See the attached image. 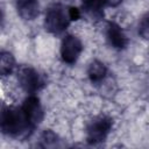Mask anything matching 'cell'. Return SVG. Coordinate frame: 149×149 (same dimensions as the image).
Masks as SVG:
<instances>
[{
	"mask_svg": "<svg viewBox=\"0 0 149 149\" xmlns=\"http://www.w3.org/2000/svg\"><path fill=\"white\" fill-rule=\"evenodd\" d=\"M121 1L122 0H101L104 6H112V7L118 6L119 3H121Z\"/></svg>",
	"mask_w": 149,
	"mask_h": 149,
	"instance_id": "5bb4252c",
	"label": "cell"
},
{
	"mask_svg": "<svg viewBox=\"0 0 149 149\" xmlns=\"http://www.w3.org/2000/svg\"><path fill=\"white\" fill-rule=\"evenodd\" d=\"M17 79L22 88L28 93H34L43 86V79L40 73L30 66H22L17 72Z\"/></svg>",
	"mask_w": 149,
	"mask_h": 149,
	"instance_id": "277c9868",
	"label": "cell"
},
{
	"mask_svg": "<svg viewBox=\"0 0 149 149\" xmlns=\"http://www.w3.org/2000/svg\"><path fill=\"white\" fill-rule=\"evenodd\" d=\"M1 21H2V15H1V12H0V24H1Z\"/></svg>",
	"mask_w": 149,
	"mask_h": 149,
	"instance_id": "9a60e30c",
	"label": "cell"
},
{
	"mask_svg": "<svg viewBox=\"0 0 149 149\" xmlns=\"http://www.w3.org/2000/svg\"><path fill=\"white\" fill-rule=\"evenodd\" d=\"M112 128V119L107 116H100L97 120L92 121L91 125L87 127V142L91 144H95L102 142L107 134Z\"/></svg>",
	"mask_w": 149,
	"mask_h": 149,
	"instance_id": "3957f363",
	"label": "cell"
},
{
	"mask_svg": "<svg viewBox=\"0 0 149 149\" xmlns=\"http://www.w3.org/2000/svg\"><path fill=\"white\" fill-rule=\"evenodd\" d=\"M107 38L115 49H123L127 45V36L122 31L121 27L115 22H108L107 24Z\"/></svg>",
	"mask_w": 149,
	"mask_h": 149,
	"instance_id": "52a82bcc",
	"label": "cell"
},
{
	"mask_svg": "<svg viewBox=\"0 0 149 149\" xmlns=\"http://www.w3.org/2000/svg\"><path fill=\"white\" fill-rule=\"evenodd\" d=\"M33 127L28 123L22 109L0 107V132L9 136H22Z\"/></svg>",
	"mask_w": 149,
	"mask_h": 149,
	"instance_id": "6da1fadb",
	"label": "cell"
},
{
	"mask_svg": "<svg viewBox=\"0 0 149 149\" xmlns=\"http://www.w3.org/2000/svg\"><path fill=\"white\" fill-rule=\"evenodd\" d=\"M21 109H22L28 123L31 127H35L36 125H38L43 119L42 106L40 104L38 98H36L34 95H30L24 100Z\"/></svg>",
	"mask_w": 149,
	"mask_h": 149,
	"instance_id": "8992f818",
	"label": "cell"
},
{
	"mask_svg": "<svg viewBox=\"0 0 149 149\" xmlns=\"http://www.w3.org/2000/svg\"><path fill=\"white\" fill-rule=\"evenodd\" d=\"M139 31H140V34H141L144 38H147V36H148V17H147V16H144V17L142 19V21L140 22Z\"/></svg>",
	"mask_w": 149,
	"mask_h": 149,
	"instance_id": "7c38bea8",
	"label": "cell"
},
{
	"mask_svg": "<svg viewBox=\"0 0 149 149\" xmlns=\"http://www.w3.org/2000/svg\"><path fill=\"white\" fill-rule=\"evenodd\" d=\"M81 49H83V45H81V42L79 41V38L73 35H68L62 41L61 56L64 62L72 64L78 59V57L81 52Z\"/></svg>",
	"mask_w": 149,
	"mask_h": 149,
	"instance_id": "5b68a950",
	"label": "cell"
},
{
	"mask_svg": "<svg viewBox=\"0 0 149 149\" xmlns=\"http://www.w3.org/2000/svg\"><path fill=\"white\" fill-rule=\"evenodd\" d=\"M15 66V61L12 54L7 51H0V74H9Z\"/></svg>",
	"mask_w": 149,
	"mask_h": 149,
	"instance_id": "8fae6325",
	"label": "cell"
},
{
	"mask_svg": "<svg viewBox=\"0 0 149 149\" xmlns=\"http://www.w3.org/2000/svg\"><path fill=\"white\" fill-rule=\"evenodd\" d=\"M16 8L20 16L24 20H34L38 15L37 0H16Z\"/></svg>",
	"mask_w": 149,
	"mask_h": 149,
	"instance_id": "ba28073f",
	"label": "cell"
},
{
	"mask_svg": "<svg viewBox=\"0 0 149 149\" xmlns=\"http://www.w3.org/2000/svg\"><path fill=\"white\" fill-rule=\"evenodd\" d=\"M68 14H69V19L70 20H73V21H77L80 19L81 14H80V10L76 7H69L68 8Z\"/></svg>",
	"mask_w": 149,
	"mask_h": 149,
	"instance_id": "4fadbf2b",
	"label": "cell"
},
{
	"mask_svg": "<svg viewBox=\"0 0 149 149\" xmlns=\"http://www.w3.org/2000/svg\"><path fill=\"white\" fill-rule=\"evenodd\" d=\"M70 19L68 14V9H65L62 5H52L49 7L45 14V29L51 34H61L69 26Z\"/></svg>",
	"mask_w": 149,
	"mask_h": 149,
	"instance_id": "7a4b0ae2",
	"label": "cell"
},
{
	"mask_svg": "<svg viewBox=\"0 0 149 149\" xmlns=\"http://www.w3.org/2000/svg\"><path fill=\"white\" fill-rule=\"evenodd\" d=\"M104 5L101 0H84L83 12L91 20H101L104 17Z\"/></svg>",
	"mask_w": 149,
	"mask_h": 149,
	"instance_id": "9c48e42d",
	"label": "cell"
},
{
	"mask_svg": "<svg viewBox=\"0 0 149 149\" xmlns=\"http://www.w3.org/2000/svg\"><path fill=\"white\" fill-rule=\"evenodd\" d=\"M106 66L104 63H101L100 61H93L87 70V74L90 77V79L94 83H98L100 80H102L106 76Z\"/></svg>",
	"mask_w": 149,
	"mask_h": 149,
	"instance_id": "30bf717a",
	"label": "cell"
}]
</instances>
